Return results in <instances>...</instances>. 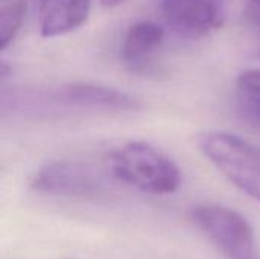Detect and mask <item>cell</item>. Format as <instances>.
Instances as JSON below:
<instances>
[{
  "label": "cell",
  "instance_id": "cell-1",
  "mask_svg": "<svg viewBox=\"0 0 260 259\" xmlns=\"http://www.w3.org/2000/svg\"><path fill=\"white\" fill-rule=\"evenodd\" d=\"M105 162L114 179L146 194L171 195L181 186L178 165L143 140H129L113 148Z\"/></svg>",
  "mask_w": 260,
  "mask_h": 259
},
{
  "label": "cell",
  "instance_id": "cell-2",
  "mask_svg": "<svg viewBox=\"0 0 260 259\" xmlns=\"http://www.w3.org/2000/svg\"><path fill=\"white\" fill-rule=\"evenodd\" d=\"M204 157L238 189L260 202V147L229 131L210 130L197 139Z\"/></svg>",
  "mask_w": 260,
  "mask_h": 259
},
{
  "label": "cell",
  "instance_id": "cell-3",
  "mask_svg": "<svg viewBox=\"0 0 260 259\" xmlns=\"http://www.w3.org/2000/svg\"><path fill=\"white\" fill-rule=\"evenodd\" d=\"M190 220L227 259H259L253 226L236 209L200 205L192 209Z\"/></svg>",
  "mask_w": 260,
  "mask_h": 259
},
{
  "label": "cell",
  "instance_id": "cell-4",
  "mask_svg": "<svg viewBox=\"0 0 260 259\" xmlns=\"http://www.w3.org/2000/svg\"><path fill=\"white\" fill-rule=\"evenodd\" d=\"M32 191L66 198L98 200L107 194V183L93 168L81 162L59 160L40 168L30 180Z\"/></svg>",
  "mask_w": 260,
  "mask_h": 259
},
{
  "label": "cell",
  "instance_id": "cell-5",
  "mask_svg": "<svg viewBox=\"0 0 260 259\" xmlns=\"http://www.w3.org/2000/svg\"><path fill=\"white\" fill-rule=\"evenodd\" d=\"M37 101L49 105L91 110V111H137L142 108L140 101L122 90L93 84V82H67L49 92H43Z\"/></svg>",
  "mask_w": 260,
  "mask_h": 259
},
{
  "label": "cell",
  "instance_id": "cell-6",
  "mask_svg": "<svg viewBox=\"0 0 260 259\" xmlns=\"http://www.w3.org/2000/svg\"><path fill=\"white\" fill-rule=\"evenodd\" d=\"M161 12L175 34L200 38L224 24L227 0H163Z\"/></svg>",
  "mask_w": 260,
  "mask_h": 259
},
{
  "label": "cell",
  "instance_id": "cell-7",
  "mask_svg": "<svg viewBox=\"0 0 260 259\" xmlns=\"http://www.w3.org/2000/svg\"><path fill=\"white\" fill-rule=\"evenodd\" d=\"M91 0H41L38 11L40 34L55 38L81 27L90 15Z\"/></svg>",
  "mask_w": 260,
  "mask_h": 259
},
{
  "label": "cell",
  "instance_id": "cell-8",
  "mask_svg": "<svg viewBox=\"0 0 260 259\" xmlns=\"http://www.w3.org/2000/svg\"><path fill=\"white\" fill-rule=\"evenodd\" d=\"M166 31L155 21H137L123 35L120 58L134 72H145L152 55L161 47Z\"/></svg>",
  "mask_w": 260,
  "mask_h": 259
},
{
  "label": "cell",
  "instance_id": "cell-9",
  "mask_svg": "<svg viewBox=\"0 0 260 259\" xmlns=\"http://www.w3.org/2000/svg\"><path fill=\"white\" fill-rule=\"evenodd\" d=\"M236 96L241 111L260 128V69H247L239 73Z\"/></svg>",
  "mask_w": 260,
  "mask_h": 259
},
{
  "label": "cell",
  "instance_id": "cell-10",
  "mask_svg": "<svg viewBox=\"0 0 260 259\" xmlns=\"http://www.w3.org/2000/svg\"><path fill=\"white\" fill-rule=\"evenodd\" d=\"M26 17V3L23 0H3L0 9V49L6 47L15 40L21 31L23 21Z\"/></svg>",
  "mask_w": 260,
  "mask_h": 259
},
{
  "label": "cell",
  "instance_id": "cell-11",
  "mask_svg": "<svg viewBox=\"0 0 260 259\" xmlns=\"http://www.w3.org/2000/svg\"><path fill=\"white\" fill-rule=\"evenodd\" d=\"M245 17L253 26L260 29V0H248L245 6Z\"/></svg>",
  "mask_w": 260,
  "mask_h": 259
},
{
  "label": "cell",
  "instance_id": "cell-12",
  "mask_svg": "<svg viewBox=\"0 0 260 259\" xmlns=\"http://www.w3.org/2000/svg\"><path fill=\"white\" fill-rule=\"evenodd\" d=\"M123 2L125 0H99L101 6H104V8H116V6L122 5Z\"/></svg>",
  "mask_w": 260,
  "mask_h": 259
}]
</instances>
